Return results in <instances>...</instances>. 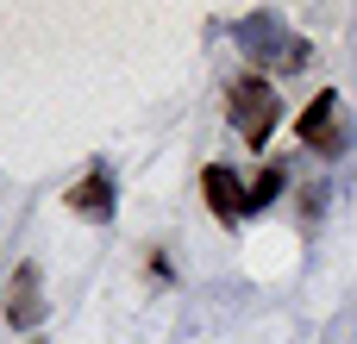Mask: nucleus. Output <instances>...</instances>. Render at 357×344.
I'll use <instances>...</instances> for the list:
<instances>
[{"label": "nucleus", "instance_id": "f03ea898", "mask_svg": "<svg viewBox=\"0 0 357 344\" xmlns=\"http://www.w3.org/2000/svg\"><path fill=\"white\" fill-rule=\"evenodd\" d=\"M276 119H282L276 88H270L264 75H238V81H232V125H238V138H245L251 150H264L270 132H276Z\"/></svg>", "mask_w": 357, "mask_h": 344}, {"label": "nucleus", "instance_id": "423d86ee", "mask_svg": "<svg viewBox=\"0 0 357 344\" xmlns=\"http://www.w3.org/2000/svg\"><path fill=\"white\" fill-rule=\"evenodd\" d=\"M63 207H69L75 219H94V226H107V219H113V175L94 163V169H88V175H82L69 194H63Z\"/></svg>", "mask_w": 357, "mask_h": 344}, {"label": "nucleus", "instance_id": "0eeeda50", "mask_svg": "<svg viewBox=\"0 0 357 344\" xmlns=\"http://www.w3.org/2000/svg\"><path fill=\"white\" fill-rule=\"evenodd\" d=\"M282 182H289V175H282V163H270V169H264V175L245 188V213H264V207L282 194Z\"/></svg>", "mask_w": 357, "mask_h": 344}, {"label": "nucleus", "instance_id": "7ed1b4c3", "mask_svg": "<svg viewBox=\"0 0 357 344\" xmlns=\"http://www.w3.org/2000/svg\"><path fill=\"white\" fill-rule=\"evenodd\" d=\"M295 138H301L307 150H320V157H345L351 132H345V119H339V94H333V88L307 100V113L295 119Z\"/></svg>", "mask_w": 357, "mask_h": 344}, {"label": "nucleus", "instance_id": "20e7f679", "mask_svg": "<svg viewBox=\"0 0 357 344\" xmlns=\"http://www.w3.org/2000/svg\"><path fill=\"white\" fill-rule=\"evenodd\" d=\"M6 326L13 332H38L44 326V288H38V263H19L6 282Z\"/></svg>", "mask_w": 357, "mask_h": 344}, {"label": "nucleus", "instance_id": "39448f33", "mask_svg": "<svg viewBox=\"0 0 357 344\" xmlns=\"http://www.w3.org/2000/svg\"><path fill=\"white\" fill-rule=\"evenodd\" d=\"M201 194H207V207H213L220 226H238V219H245V182H238V169L207 163V169H201Z\"/></svg>", "mask_w": 357, "mask_h": 344}, {"label": "nucleus", "instance_id": "f257e3e1", "mask_svg": "<svg viewBox=\"0 0 357 344\" xmlns=\"http://www.w3.org/2000/svg\"><path fill=\"white\" fill-rule=\"evenodd\" d=\"M232 31H238V44H245V56H251V63H264V69H276V75L307 69V38H295L276 13H245Z\"/></svg>", "mask_w": 357, "mask_h": 344}]
</instances>
